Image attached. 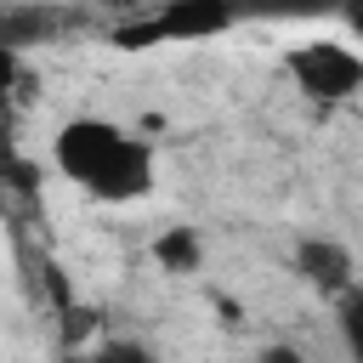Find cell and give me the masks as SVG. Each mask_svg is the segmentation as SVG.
Here are the masks:
<instances>
[{
    "label": "cell",
    "mask_w": 363,
    "mask_h": 363,
    "mask_svg": "<svg viewBox=\"0 0 363 363\" xmlns=\"http://www.w3.org/2000/svg\"><path fill=\"white\" fill-rule=\"evenodd\" d=\"M51 164L62 182H74L96 204H136L153 193L159 159L153 142L108 113H74L51 136Z\"/></svg>",
    "instance_id": "1"
},
{
    "label": "cell",
    "mask_w": 363,
    "mask_h": 363,
    "mask_svg": "<svg viewBox=\"0 0 363 363\" xmlns=\"http://www.w3.org/2000/svg\"><path fill=\"white\" fill-rule=\"evenodd\" d=\"M284 74H289V85L306 96V102H352L357 91H363V57L346 45V40H335V34H318V40H295L289 51H284Z\"/></svg>",
    "instance_id": "2"
},
{
    "label": "cell",
    "mask_w": 363,
    "mask_h": 363,
    "mask_svg": "<svg viewBox=\"0 0 363 363\" xmlns=\"http://www.w3.org/2000/svg\"><path fill=\"white\" fill-rule=\"evenodd\" d=\"M227 28H238V6L233 0H164L147 23L119 28L113 40L125 51H147V45H193V40H221Z\"/></svg>",
    "instance_id": "3"
},
{
    "label": "cell",
    "mask_w": 363,
    "mask_h": 363,
    "mask_svg": "<svg viewBox=\"0 0 363 363\" xmlns=\"http://www.w3.org/2000/svg\"><path fill=\"white\" fill-rule=\"evenodd\" d=\"M289 267H295V278L312 284L318 295H335V301H340V295L357 289V255H352L340 238H329V233H306V238H295Z\"/></svg>",
    "instance_id": "4"
},
{
    "label": "cell",
    "mask_w": 363,
    "mask_h": 363,
    "mask_svg": "<svg viewBox=\"0 0 363 363\" xmlns=\"http://www.w3.org/2000/svg\"><path fill=\"white\" fill-rule=\"evenodd\" d=\"M147 261L159 272H170V278H193L204 267V233L187 227V221H170V227H159L147 238Z\"/></svg>",
    "instance_id": "5"
},
{
    "label": "cell",
    "mask_w": 363,
    "mask_h": 363,
    "mask_svg": "<svg viewBox=\"0 0 363 363\" xmlns=\"http://www.w3.org/2000/svg\"><path fill=\"white\" fill-rule=\"evenodd\" d=\"M233 6H238V23H250V17L306 23V17H335V11H346L352 0H233Z\"/></svg>",
    "instance_id": "6"
},
{
    "label": "cell",
    "mask_w": 363,
    "mask_h": 363,
    "mask_svg": "<svg viewBox=\"0 0 363 363\" xmlns=\"http://www.w3.org/2000/svg\"><path fill=\"white\" fill-rule=\"evenodd\" d=\"M79 363H159V352L147 346V340H102L91 357H79Z\"/></svg>",
    "instance_id": "7"
},
{
    "label": "cell",
    "mask_w": 363,
    "mask_h": 363,
    "mask_svg": "<svg viewBox=\"0 0 363 363\" xmlns=\"http://www.w3.org/2000/svg\"><path fill=\"white\" fill-rule=\"evenodd\" d=\"M250 363H306V352H301V346H289V340H272V346H261Z\"/></svg>",
    "instance_id": "8"
}]
</instances>
